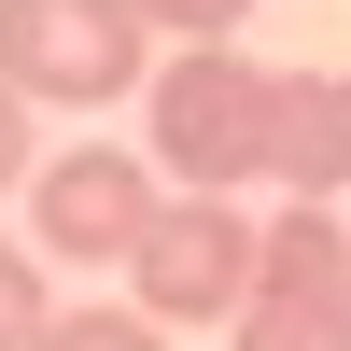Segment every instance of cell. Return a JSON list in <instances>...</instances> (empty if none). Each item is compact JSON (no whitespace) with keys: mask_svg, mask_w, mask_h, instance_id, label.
I'll return each instance as SVG.
<instances>
[{"mask_svg":"<svg viewBox=\"0 0 351 351\" xmlns=\"http://www.w3.org/2000/svg\"><path fill=\"white\" fill-rule=\"evenodd\" d=\"M141 127H155V169L197 197H253L281 155V71L239 43H183L155 84H141Z\"/></svg>","mask_w":351,"mask_h":351,"instance_id":"6da1fadb","label":"cell"},{"mask_svg":"<svg viewBox=\"0 0 351 351\" xmlns=\"http://www.w3.org/2000/svg\"><path fill=\"white\" fill-rule=\"evenodd\" d=\"M155 14L141 0H0V84L14 99H141L155 84Z\"/></svg>","mask_w":351,"mask_h":351,"instance_id":"7a4b0ae2","label":"cell"},{"mask_svg":"<svg viewBox=\"0 0 351 351\" xmlns=\"http://www.w3.org/2000/svg\"><path fill=\"white\" fill-rule=\"evenodd\" d=\"M253 253H267V225L239 211V197H155V225H141L127 253V309H155V324H239L253 295Z\"/></svg>","mask_w":351,"mask_h":351,"instance_id":"3957f363","label":"cell"},{"mask_svg":"<svg viewBox=\"0 0 351 351\" xmlns=\"http://www.w3.org/2000/svg\"><path fill=\"white\" fill-rule=\"evenodd\" d=\"M239 351H351V225H337V197L267 211V253H253V295H239Z\"/></svg>","mask_w":351,"mask_h":351,"instance_id":"277c9868","label":"cell"},{"mask_svg":"<svg viewBox=\"0 0 351 351\" xmlns=\"http://www.w3.org/2000/svg\"><path fill=\"white\" fill-rule=\"evenodd\" d=\"M155 155H127V141H71V155H43V183H28V253L43 267H127L141 225H155Z\"/></svg>","mask_w":351,"mask_h":351,"instance_id":"5b68a950","label":"cell"},{"mask_svg":"<svg viewBox=\"0 0 351 351\" xmlns=\"http://www.w3.org/2000/svg\"><path fill=\"white\" fill-rule=\"evenodd\" d=\"M281 197H351V71H281Z\"/></svg>","mask_w":351,"mask_h":351,"instance_id":"8992f818","label":"cell"},{"mask_svg":"<svg viewBox=\"0 0 351 351\" xmlns=\"http://www.w3.org/2000/svg\"><path fill=\"white\" fill-rule=\"evenodd\" d=\"M43 351H169V324H155V309H56Z\"/></svg>","mask_w":351,"mask_h":351,"instance_id":"52a82bcc","label":"cell"},{"mask_svg":"<svg viewBox=\"0 0 351 351\" xmlns=\"http://www.w3.org/2000/svg\"><path fill=\"white\" fill-rule=\"evenodd\" d=\"M43 324H56V295H43V253H14V239H0V351H43Z\"/></svg>","mask_w":351,"mask_h":351,"instance_id":"ba28073f","label":"cell"},{"mask_svg":"<svg viewBox=\"0 0 351 351\" xmlns=\"http://www.w3.org/2000/svg\"><path fill=\"white\" fill-rule=\"evenodd\" d=\"M141 14H155L169 43H239V14H253V0H141Z\"/></svg>","mask_w":351,"mask_h":351,"instance_id":"9c48e42d","label":"cell"},{"mask_svg":"<svg viewBox=\"0 0 351 351\" xmlns=\"http://www.w3.org/2000/svg\"><path fill=\"white\" fill-rule=\"evenodd\" d=\"M28 112H43V99H14V84H0V197H28V183H43V141H28Z\"/></svg>","mask_w":351,"mask_h":351,"instance_id":"30bf717a","label":"cell"}]
</instances>
